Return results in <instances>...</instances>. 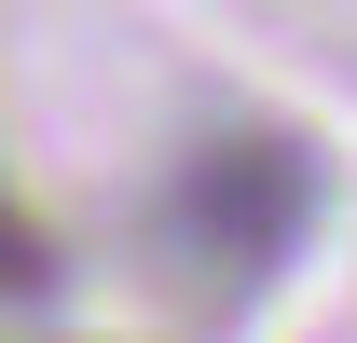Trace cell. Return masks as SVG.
I'll return each mask as SVG.
<instances>
[{"label":"cell","mask_w":357,"mask_h":343,"mask_svg":"<svg viewBox=\"0 0 357 343\" xmlns=\"http://www.w3.org/2000/svg\"><path fill=\"white\" fill-rule=\"evenodd\" d=\"M42 289H55V234L28 220V192L0 178V302H42Z\"/></svg>","instance_id":"2"},{"label":"cell","mask_w":357,"mask_h":343,"mask_svg":"<svg viewBox=\"0 0 357 343\" xmlns=\"http://www.w3.org/2000/svg\"><path fill=\"white\" fill-rule=\"evenodd\" d=\"M303 220H316V151L303 137H261V124L178 151V178H165V234L192 261H220V275H275L303 247Z\"/></svg>","instance_id":"1"}]
</instances>
